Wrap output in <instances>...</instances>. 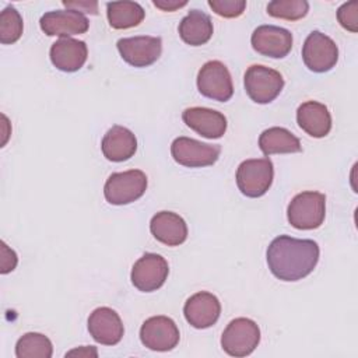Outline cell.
<instances>
[{"label":"cell","mask_w":358,"mask_h":358,"mask_svg":"<svg viewBox=\"0 0 358 358\" xmlns=\"http://www.w3.org/2000/svg\"><path fill=\"white\" fill-rule=\"evenodd\" d=\"M337 20L344 29L350 32H357L358 31V1L352 0L341 4L337 10Z\"/></svg>","instance_id":"29"},{"label":"cell","mask_w":358,"mask_h":358,"mask_svg":"<svg viewBox=\"0 0 358 358\" xmlns=\"http://www.w3.org/2000/svg\"><path fill=\"white\" fill-rule=\"evenodd\" d=\"M147 183V176L140 169L115 172L105 182L103 196L113 206L130 204L145 193Z\"/></svg>","instance_id":"4"},{"label":"cell","mask_w":358,"mask_h":358,"mask_svg":"<svg viewBox=\"0 0 358 358\" xmlns=\"http://www.w3.org/2000/svg\"><path fill=\"white\" fill-rule=\"evenodd\" d=\"M52 64L64 73H74L80 70L88 57V49L84 41L74 38H60L50 46Z\"/></svg>","instance_id":"18"},{"label":"cell","mask_w":358,"mask_h":358,"mask_svg":"<svg viewBox=\"0 0 358 358\" xmlns=\"http://www.w3.org/2000/svg\"><path fill=\"white\" fill-rule=\"evenodd\" d=\"M197 90L210 99L227 102L234 95V84L227 66L220 60H210L197 73Z\"/></svg>","instance_id":"7"},{"label":"cell","mask_w":358,"mask_h":358,"mask_svg":"<svg viewBox=\"0 0 358 358\" xmlns=\"http://www.w3.org/2000/svg\"><path fill=\"white\" fill-rule=\"evenodd\" d=\"M152 4L157 8L162 10V11H175L180 7H185L187 4V1L186 0H183V1H179V0H154Z\"/></svg>","instance_id":"32"},{"label":"cell","mask_w":358,"mask_h":358,"mask_svg":"<svg viewBox=\"0 0 358 358\" xmlns=\"http://www.w3.org/2000/svg\"><path fill=\"white\" fill-rule=\"evenodd\" d=\"M210 8L220 17L236 18L243 14L246 8L245 0H208Z\"/></svg>","instance_id":"28"},{"label":"cell","mask_w":358,"mask_h":358,"mask_svg":"<svg viewBox=\"0 0 358 358\" xmlns=\"http://www.w3.org/2000/svg\"><path fill=\"white\" fill-rule=\"evenodd\" d=\"M179 338V329L168 316H151L140 329L143 345L152 351H171L178 345Z\"/></svg>","instance_id":"11"},{"label":"cell","mask_w":358,"mask_h":358,"mask_svg":"<svg viewBox=\"0 0 358 358\" xmlns=\"http://www.w3.org/2000/svg\"><path fill=\"white\" fill-rule=\"evenodd\" d=\"M63 6L67 7V10L74 11H84L88 14H98V3L96 1H63Z\"/></svg>","instance_id":"31"},{"label":"cell","mask_w":358,"mask_h":358,"mask_svg":"<svg viewBox=\"0 0 358 358\" xmlns=\"http://www.w3.org/2000/svg\"><path fill=\"white\" fill-rule=\"evenodd\" d=\"M171 154L175 162L182 166L201 168L217 162L221 154V147L182 136L172 141Z\"/></svg>","instance_id":"9"},{"label":"cell","mask_w":358,"mask_h":358,"mask_svg":"<svg viewBox=\"0 0 358 358\" xmlns=\"http://www.w3.org/2000/svg\"><path fill=\"white\" fill-rule=\"evenodd\" d=\"M22 17L13 6H7L0 14V42L3 45L17 42L22 35Z\"/></svg>","instance_id":"27"},{"label":"cell","mask_w":358,"mask_h":358,"mask_svg":"<svg viewBox=\"0 0 358 358\" xmlns=\"http://www.w3.org/2000/svg\"><path fill=\"white\" fill-rule=\"evenodd\" d=\"M106 15L113 29H127L137 27L145 17L144 8L136 1L106 3Z\"/></svg>","instance_id":"24"},{"label":"cell","mask_w":358,"mask_h":358,"mask_svg":"<svg viewBox=\"0 0 358 358\" xmlns=\"http://www.w3.org/2000/svg\"><path fill=\"white\" fill-rule=\"evenodd\" d=\"M169 274V266L165 257L157 253L143 255L130 273L131 284L141 292H152L161 288Z\"/></svg>","instance_id":"10"},{"label":"cell","mask_w":358,"mask_h":358,"mask_svg":"<svg viewBox=\"0 0 358 358\" xmlns=\"http://www.w3.org/2000/svg\"><path fill=\"white\" fill-rule=\"evenodd\" d=\"M182 119L187 127L206 138H220L227 131V117L215 109L201 106L187 108L183 110Z\"/></svg>","instance_id":"17"},{"label":"cell","mask_w":358,"mask_h":358,"mask_svg":"<svg viewBox=\"0 0 358 358\" xmlns=\"http://www.w3.org/2000/svg\"><path fill=\"white\" fill-rule=\"evenodd\" d=\"M246 94L256 103H270L284 88L282 76L270 67L262 64L250 66L243 77Z\"/></svg>","instance_id":"6"},{"label":"cell","mask_w":358,"mask_h":358,"mask_svg":"<svg viewBox=\"0 0 358 358\" xmlns=\"http://www.w3.org/2000/svg\"><path fill=\"white\" fill-rule=\"evenodd\" d=\"M88 331L96 343L116 345L123 337L124 327L116 310L108 306H101L90 313Z\"/></svg>","instance_id":"15"},{"label":"cell","mask_w":358,"mask_h":358,"mask_svg":"<svg viewBox=\"0 0 358 358\" xmlns=\"http://www.w3.org/2000/svg\"><path fill=\"white\" fill-rule=\"evenodd\" d=\"M274 166L268 157L246 159L236 169V185L246 197H262L273 183Z\"/></svg>","instance_id":"3"},{"label":"cell","mask_w":358,"mask_h":358,"mask_svg":"<svg viewBox=\"0 0 358 358\" xmlns=\"http://www.w3.org/2000/svg\"><path fill=\"white\" fill-rule=\"evenodd\" d=\"M260 343V329L252 319L236 317L228 323L222 336L221 347L231 357L250 355Z\"/></svg>","instance_id":"5"},{"label":"cell","mask_w":358,"mask_h":358,"mask_svg":"<svg viewBox=\"0 0 358 358\" xmlns=\"http://www.w3.org/2000/svg\"><path fill=\"white\" fill-rule=\"evenodd\" d=\"M18 257L15 255V252L13 249H10L4 242H1V268L0 273L1 274H7L10 271H13L17 266Z\"/></svg>","instance_id":"30"},{"label":"cell","mask_w":358,"mask_h":358,"mask_svg":"<svg viewBox=\"0 0 358 358\" xmlns=\"http://www.w3.org/2000/svg\"><path fill=\"white\" fill-rule=\"evenodd\" d=\"M298 126L310 137H326L331 130V115L326 105L317 101H306L296 109Z\"/></svg>","instance_id":"21"},{"label":"cell","mask_w":358,"mask_h":358,"mask_svg":"<svg viewBox=\"0 0 358 358\" xmlns=\"http://www.w3.org/2000/svg\"><path fill=\"white\" fill-rule=\"evenodd\" d=\"M319 253V245L312 239L280 235L270 242L266 257L274 277L281 281H299L315 270Z\"/></svg>","instance_id":"1"},{"label":"cell","mask_w":358,"mask_h":358,"mask_svg":"<svg viewBox=\"0 0 358 358\" xmlns=\"http://www.w3.org/2000/svg\"><path fill=\"white\" fill-rule=\"evenodd\" d=\"M122 59L133 67L154 64L162 52V41L158 36L122 38L116 43Z\"/></svg>","instance_id":"12"},{"label":"cell","mask_w":358,"mask_h":358,"mask_svg":"<svg viewBox=\"0 0 358 358\" xmlns=\"http://www.w3.org/2000/svg\"><path fill=\"white\" fill-rule=\"evenodd\" d=\"M103 157L112 162L130 159L137 151V138L127 127L115 124L103 136L101 143Z\"/></svg>","instance_id":"19"},{"label":"cell","mask_w":358,"mask_h":358,"mask_svg":"<svg viewBox=\"0 0 358 358\" xmlns=\"http://www.w3.org/2000/svg\"><path fill=\"white\" fill-rule=\"evenodd\" d=\"M150 231L158 242L166 246H179L187 238L185 220L172 211L157 213L150 221Z\"/></svg>","instance_id":"20"},{"label":"cell","mask_w":358,"mask_h":358,"mask_svg":"<svg viewBox=\"0 0 358 358\" xmlns=\"http://www.w3.org/2000/svg\"><path fill=\"white\" fill-rule=\"evenodd\" d=\"M326 215V196L320 192L298 193L288 204V222L296 229H316Z\"/></svg>","instance_id":"2"},{"label":"cell","mask_w":358,"mask_h":358,"mask_svg":"<svg viewBox=\"0 0 358 358\" xmlns=\"http://www.w3.org/2000/svg\"><path fill=\"white\" fill-rule=\"evenodd\" d=\"M309 11V3L305 0H273L267 4L268 15L287 21L303 18Z\"/></svg>","instance_id":"26"},{"label":"cell","mask_w":358,"mask_h":358,"mask_svg":"<svg viewBox=\"0 0 358 358\" xmlns=\"http://www.w3.org/2000/svg\"><path fill=\"white\" fill-rule=\"evenodd\" d=\"M221 313L218 298L207 291H200L192 295L183 306L185 319L194 329H207L215 324Z\"/></svg>","instance_id":"16"},{"label":"cell","mask_w":358,"mask_h":358,"mask_svg":"<svg viewBox=\"0 0 358 358\" xmlns=\"http://www.w3.org/2000/svg\"><path fill=\"white\" fill-rule=\"evenodd\" d=\"M252 48L267 57L282 59L292 49V34L281 27L260 25L250 36Z\"/></svg>","instance_id":"13"},{"label":"cell","mask_w":358,"mask_h":358,"mask_svg":"<svg viewBox=\"0 0 358 358\" xmlns=\"http://www.w3.org/2000/svg\"><path fill=\"white\" fill-rule=\"evenodd\" d=\"M182 41L190 46H201L213 36V21L208 14L197 8L190 10L178 27Z\"/></svg>","instance_id":"22"},{"label":"cell","mask_w":358,"mask_h":358,"mask_svg":"<svg viewBox=\"0 0 358 358\" xmlns=\"http://www.w3.org/2000/svg\"><path fill=\"white\" fill-rule=\"evenodd\" d=\"M302 60L310 71L326 73L337 64L338 48L326 34L312 31L303 42Z\"/></svg>","instance_id":"8"},{"label":"cell","mask_w":358,"mask_h":358,"mask_svg":"<svg viewBox=\"0 0 358 358\" xmlns=\"http://www.w3.org/2000/svg\"><path fill=\"white\" fill-rule=\"evenodd\" d=\"M52 354V341L42 333H25L15 344L17 358H50Z\"/></svg>","instance_id":"25"},{"label":"cell","mask_w":358,"mask_h":358,"mask_svg":"<svg viewBox=\"0 0 358 358\" xmlns=\"http://www.w3.org/2000/svg\"><path fill=\"white\" fill-rule=\"evenodd\" d=\"M259 147L266 157L273 154H292L302 151L299 138L285 127L278 126L266 129L260 134Z\"/></svg>","instance_id":"23"},{"label":"cell","mask_w":358,"mask_h":358,"mask_svg":"<svg viewBox=\"0 0 358 358\" xmlns=\"http://www.w3.org/2000/svg\"><path fill=\"white\" fill-rule=\"evenodd\" d=\"M39 25L48 36L70 38L71 35L85 34L90 28V21L83 13L56 10L45 13L39 20Z\"/></svg>","instance_id":"14"}]
</instances>
